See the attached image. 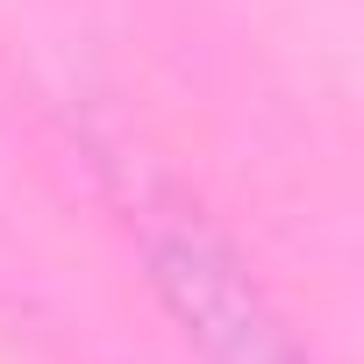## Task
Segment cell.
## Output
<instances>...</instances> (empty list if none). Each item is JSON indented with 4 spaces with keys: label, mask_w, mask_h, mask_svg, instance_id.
Returning a JSON list of instances; mask_svg holds the SVG:
<instances>
[{
    "label": "cell",
    "mask_w": 364,
    "mask_h": 364,
    "mask_svg": "<svg viewBox=\"0 0 364 364\" xmlns=\"http://www.w3.org/2000/svg\"><path fill=\"white\" fill-rule=\"evenodd\" d=\"M164 286L178 293V307H186V321L222 350V364H293L286 343L272 336V321H257L250 293L229 279V264H215L200 243H171L157 257Z\"/></svg>",
    "instance_id": "6da1fadb"
}]
</instances>
